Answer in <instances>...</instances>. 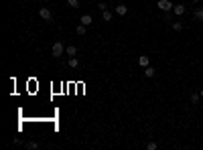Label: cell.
Wrapping results in <instances>:
<instances>
[{"mask_svg":"<svg viewBox=\"0 0 203 150\" xmlns=\"http://www.w3.org/2000/svg\"><path fill=\"white\" fill-rule=\"evenodd\" d=\"M65 53H67L69 57H75V55H77V49H75L73 45H69V47H65Z\"/></svg>","mask_w":203,"mask_h":150,"instance_id":"9","label":"cell"},{"mask_svg":"<svg viewBox=\"0 0 203 150\" xmlns=\"http://www.w3.org/2000/svg\"><path fill=\"white\" fill-rule=\"evenodd\" d=\"M67 4L71 8H77V6H79V0H67Z\"/></svg>","mask_w":203,"mask_h":150,"instance_id":"16","label":"cell"},{"mask_svg":"<svg viewBox=\"0 0 203 150\" xmlns=\"http://www.w3.org/2000/svg\"><path fill=\"white\" fill-rule=\"evenodd\" d=\"M27 148H28V150H37V148H39V144L31 140V142H27Z\"/></svg>","mask_w":203,"mask_h":150,"instance_id":"14","label":"cell"},{"mask_svg":"<svg viewBox=\"0 0 203 150\" xmlns=\"http://www.w3.org/2000/svg\"><path fill=\"white\" fill-rule=\"evenodd\" d=\"M155 73H156V69L155 67H144V75H146V77H155Z\"/></svg>","mask_w":203,"mask_h":150,"instance_id":"8","label":"cell"},{"mask_svg":"<svg viewBox=\"0 0 203 150\" xmlns=\"http://www.w3.org/2000/svg\"><path fill=\"white\" fill-rule=\"evenodd\" d=\"M45 2H49V0H45Z\"/></svg>","mask_w":203,"mask_h":150,"instance_id":"22","label":"cell"},{"mask_svg":"<svg viewBox=\"0 0 203 150\" xmlns=\"http://www.w3.org/2000/svg\"><path fill=\"white\" fill-rule=\"evenodd\" d=\"M102 18L106 22H112V12H110V10H104V12H102Z\"/></svg>","mask_w":203,"mask_h":150,"instance_id":"11","label":"cell"},{"mask_svg":"<svg viewBox=\"0 0 203 150\" xmlns=\"http://www.w3.org/2000/svg\"><path fill=\"white\" fill-rule=\"evenodd\" d=\"M146 148H148V150H156V148H158V144H156V142H148V144H146Z\"/></svg>","mask_w":203,"mask_h":150,"instance_id":"18","label":"cell"},{"mask_svg":"<svg viewBox=\"0 0 203 150\" xmlns=\"http://www.w3.org/2000/svg\"><path fill=\"white\" fill-rule=\"evenodd\" d=\"M193 2H199V0H193Z\"/></svg>","mask_w":203,"mask_h":150,"instance_id":"21","label":"cell"},{"mask_svg":"<svg viewBox=\"0 0 203 150\" xmlns=\"http://www.w3.org/2000/svg\"><path fill=\"white\" fill-rule=\"evenodd\" d=\"M98 8L104 12V10H108V4H106V2H100V4H98Z\"/></svg>","mask_w":203,"mask_h":150,"instance_id":"19","label":"cell"},{"mask_svg":"<svg viewBox=\"0 0 203 150\" xmlns=\"http://www.w3.org/2000/svg\"><path fill=\"white\" fill-rule=\"evenodd\" d=\"M199 99H201V93H191V102L193 103H197Z\"/></svg>","mask_w":203,"mask_h":150,"instance_id":"15","label":"cell"},{"mask_svg":"<svg viewBox=\"0 0 203 150\" xmlns=\"http://www.w3.org/2000/svg\"><path fill=\"white\" fill-rule=\"evenodd\" d=\"M173 31H177V33L183 31V24H181V22H173Z\"/></svg>","mask_w":203,"mask_h":150,"instance_id":"17","label":"cell"},{"mask_svg":"<svg viewBox=\"0 0 203 150\" xmlns=\"http://www.w3.org/2000/svg\"><path fill=\"white\" fill-rule=\"evenodd\" d=\"M199 93H201V97H203V89H201V91H199Z\"/></svg>","mask_w":203,"mask_h":150,"instance_id":"20","label":"cell"},{"mask_svg":"<svg viewBox=\"0 0 203 150\" xmlns=\"http://www.w3.org/2000/svg\"><path fill=\"white\" fill-rule=\"evenodd\" d=\"M39 14H41V18H43L45 22H51V21H53V14H51V10H49L47 6H45V8H41Z\"/></svg>","mask_w":203,"mask_h":150,"instance_id":"3","label":"cell"},{"mask_svg":"<svg viewBox=\"0 0 203 150\" xmlns=\"http://www.w3.org/2000/svg\"><path fill=\"white\" fill-rule=\"evenodd\" d=\"M85 28H88V27H85V24H81V22H79V24L75 27V33H77V34H85Z\"/></svg>","mask_w":203,"mask_h":150,"instance_id":"12","label":"cell"},{"mask_svg":"<svg viewBox=\"0 0 203 150\" xmlns=\"http://www.w3.org/2000/svg\"><path fill=\"white\" fill-rule=\"evenodd\" d=\"M195 18H197V21H203V6L195 10Z\"/></svg>","mask_w":203,"mask_h":150,"instance_id":"13","label":"cell"},{"mask_svg":"<svg viewBox=\"0 0 203 150\" xmlns=\"http://www.w3.org/2000/svg\"><path fill=\"white\" fill-rule=\"evenodd\" d=\"M138 65H140L142 69H144V67H148V65H150L148 55H140V57H138Z\"/></svg>","mask_w":203,"mask_h":150,"instance_id":"5","label":"cell"},{"mask_svg":"<svg viewBox=\"0 0 203 150\" xmlns=\"http://www.w3.org/2000/svg\"><path fill=\"white\" fill-rule=\"evenodd\" d=\"M79 22H81V24H85V27H89V24L94 22V16H92V14H81Z\"/></svg>","mask_w":203,"mask_h":150,"instance_id":"4","label":"cell"},{"mask_svg":"<svg viewBox=\"0 0 203 150\" xmlns=\"http://www.w3.org/2000/svg\"><path fill=\"white\" fill-rule=\"evenodd\" d=\"M65 53V47L61 45V41H57V43H53V47H51V55H53L55 59H59L61 55Z\"/></svg>","mask_w":203,"mask_h":150,"instance_id":"1","label":"cell"},{"mask_svg":"<svg viewBox=\"0 0 203 150\" xmlns=\"http://www.w3.org/2000/svg\"><path fill=\"white\" fill-rule=\"evenodd\" d=\"M116 14H118V16H126V14H128V6H126V4H118V6H116Z\"/></svg>","mask_w":203,"mask_h":150,"instance_id":"6","label":"cell"},{"mask_svg":"<svg viewBox=\"0 0 203 150\" xmlns=\"http://www.w3.org/2000/svg\"><path fill=\"white\" fill-rule=\"evenodd\" d=\"M156 6L161 8L162 12H169V10H173V6H175V4H173V2H169V0H158V4H156Z\"/></svg>","mask_w":203,"mask_h":150,"instance_id":"2","label":"cell"},{"mask_svg":"<svg viewBox=\"0 0 203 150\" xmlns=\"http://www.w3.org/2000/svg\"><path fill=\"white\" fill-rule=\"evenodd\" d=\"M67 65L69 67H77V65H79V59H77V57H69V61H67Z\"/></svg>","mask_w":203,"mask_h":150,"instance_id":"10","label":"cell"},{"mask_svg":"<svg viewBox=\"0 0 203 150\" xmlns=\"http://www.w3.org/2000/svg\"><path fill=\"white\" fill-rule=\"evenodd\" d=\"M173 10H175V14H177V16H183V14H185V10H187V8L183 6V4H177V6H173Z\"/></svg>","mask_w":203,"mask_h":150,"instance_id":"7","label":"cell"}]
</instances>
